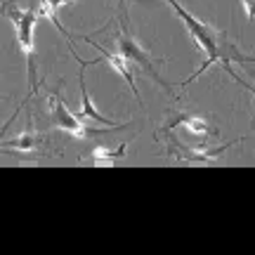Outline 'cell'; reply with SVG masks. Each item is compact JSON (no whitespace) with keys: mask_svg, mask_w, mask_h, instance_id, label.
I'll use <instances>...</instances> for the list:
<instances>
[{"mask_svg":"<svg viewBox=\"0 0 255 255\" xmlns=\"http://www.w3.org/2000/svg\"><path fill=\"white\" fill-rule=\"evenodd\" d=\"M5 14L14 26L17 40L21 45V52L28 59V81H31V92H36L38 88V78H36V64H33V31H36V21L40 19V12L33 7L21 9L14 0L5 2Z\"/></svg>","mask_w":255,"mask_h":255,"instance_id":"7a4b0ae2","label":"cell"},{"mask_svg":"<svg viewBox=\"0 0 255 255\" xmlns=\"http://www.w3.org/2000/svg\"><path fill=\"white\" fill-rule=\"evenodd\" d=\"M170 7H173V12L177 14V17L182 19V24H184V28L189 31V36H191V40L196 43V45L203 50V55H206V62L201 64V69L194 76H189L187 81H184V85H189L191 81H196L199 76H203V73L208 71L213 64H222L225 69H227L232 76H234V81H239V76L234 73V69L229 66V57H227V52H225V38H222V33H220L215 26H210V24H206V21H201V19H196L194 14H189L187 9L177 2V0H165ZM239 83H244V81H239Z\"/></svg>","mask_w":255,"mask_h":255,"instance_id":"6da1fadb","label":"cell"},{"mask_svg":"<svg viewBox=\"0 0 255 255\" xmlns=\"http://www.w3.org/2000/svg\"><path fill=\"white\" fill-rule=\"evenodd\" d=\"M50 121H52L55 128H59V130L69 132V135H73V137H88V135H100V132H104V130H90V128H85L83 121L66 109V104H64L57 95L50 97Z\"/></svg>","mask_w":255,"mask_h":255,"instance_id":"277c9868","label":"cell"},{"mask_svg":"<svg viewBox=\"0 0 255 255\" xmlns=\"http://www.w3.org/2000/svg\"><path fill=\"white\" fill-rule=\"evenodd\" d=\"M175 126H184L187 130H189L191 135H199V137H208L213 130H210V126L206 123L203 119H196V116H187V114H180V116H175V121H170L168 126H165V130H170V128Z\"/></svg>","mask_w":255,"mask_h":255,"instance_id":"ba28073f","label":"cell"},{"mask_svg":"<svg viewBox=\"0 0 255 255\" xmlns=\"http://www.w3.org/2000/svg\"><path fill=\"white\" fill-rule=\"evenodd\" d=\"M241 5L246 9V14L251 21H255V0H241Z\"/></svg>","mask_w":255,"mask_h":255,"instance_id":"30bf717a","label":"cell"},{"mask_svg":"<svg viewBox=\"0 0 255 255\" xmlns=\"http://www.w3.org/2000/svg\"><path fill=\"white\" fill-rule=\"evenodd\" d=\"M66 2H71V0H50V5H52L55 9H59L62 5H66Z\"/></svg>","mask_w":255,"mask_h":255,"instance_id":"8fae6325","label":"cell"},{"mask_svg":"<svg viewBox=\"0 0 255 255\" xmlns=\"http://www.w3.org/2000/svg\"><path fill=\"white\" fill-rule=\"evenodd\" d=\"M253 62H255V59H253Z\"/></svg>","mask_w":255,"mask_h":255,"instance_id":"7c38bea8","label":"cell"},{"mask_svg":"<svg viewBox=\"0 0 255 255\" xmlns=\"http://www.w3.org/2000/svg\"><path fill=\"white\" fill-rule=\"evenodd\" d=\"M128 151V142H123L121 146H116V149H104V146H97L95 151L90 154V158H88V163L92 165H116L126 156Z\"/></svg>","mask_w":255,"mask_h":255,"instance_id":"52a82bcc","label":"cell"},{"mask_svg":"<svg viewBox=\"0 0 255 255\" xmlns=\"http://www.w3.org/2000/svg\"><path fill=\"white\" fill-rule=\"evenodd\" d=\"M81 97H83V104H81V111L76 114L78 119H90V121H97V123H104L107 128H123L121 123H114L111 119H107V116H102L100 111L95 109V104H92V100H90V95H88V88H85V76H83V71H81Z\"/></svg>","mask_w":255,"mask_h":255,"instance_id":"8992f818","label":"cell"},{"mask_svg":"<svg viewBox=\"0 0 255 255\" xmlns=\"http://www.w3.org/2000/svg\"><path fill=\"white\" fill-rule=\"evenodd\" d=\"M43 142V135L38 132H21L9 142H2V149H12V151H36L38 144Z\"/></svg>","mask_w":255,"mask_h":255,"instance_id":"9c48e42d","label":"cell"},{"mask_svg":"<svg viewBox=\"0 0 255 255\" xmlns=\"http://www.w3.org/2000/svg\"><path fill=\"white\" fill-rule=\"evenodd\" d=\"M88 43H90L92 47H97V50H100L102 57H104V59H107V62H109L111 66H114V69L121 73V76H123V81L130 85V90L135 92V97L139 100V90H137V85H135V73H132V69H130V64H128L126 59L119 55V52H109V50H104L100 43H95V40H90V38H88Z\"/></svg>","mask_w":255,"mask_h":255,"instance_id":"5b68a950","label":"cell"},{"mask_svg":"<svg viewBox=\"0 0 255 255\" xmlns=\"http://www.w3.org/2000/svg\"><path fill=\"white\" fill-rule=\"evenodd\" d=\"M116 45H119V55L123 57L128 64H130V69H135V71H139V73L151 76L156 83H161L163 88H168V90H170V85L161 78L158 66H156V62L151 59V55H149L144 47L137 43L135 36H132L126 26H121V31L116 33Z\"/></svg>","mask_w":255,"mask_h":255,"instance_id":"3957f363","label":"cell"}]
</instances>
